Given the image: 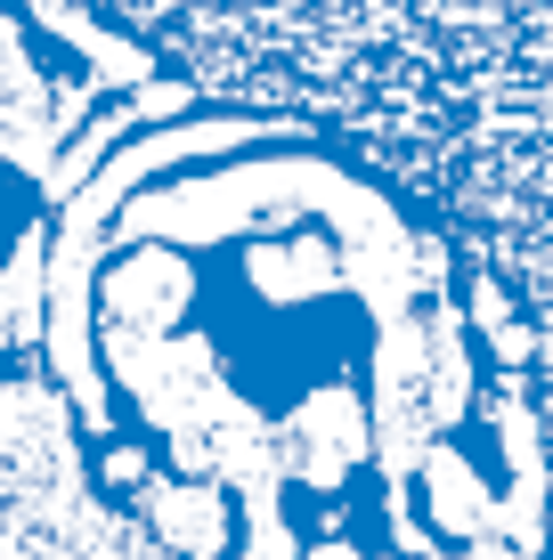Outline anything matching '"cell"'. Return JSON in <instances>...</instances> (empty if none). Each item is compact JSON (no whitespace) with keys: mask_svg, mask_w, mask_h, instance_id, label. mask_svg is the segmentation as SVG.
I'll return each instance as SVG.
<instances>
[{"mask_svg":"<svg viewBox=\"0 0 553 560\" xmlns=\"http://www.w3.org/2000/svg\"><path fill=\"white\" fill-rule=\"evenodd\" d=\"M33 325H42V236H25L16 260L0 268V350H16Z\"/></svg>","mask_w":553,"mask_h":560,"instance_id":"obj_3","label":"cell"},{"mask_svg":"<svg viewBox=\"0 0 553 560\" xmlns=\"http://www.w3.org/2000/svg\"><path fill=\"white\" fill-rule=\"evenodd\" d=\"M0 552H155L139 520L90 488L49 382H0Z\"/></svg>","mask_w":553,"mask_h":560,"instance_id":"obj_2","label":"cell"},{"mask_svg":"<svg viewBox=\"0 0 553 560\" xmlns=\"http://www.w3.org/2000/svg\"><path fill=\"white\" fill-rule=\"evenodd\" d=\"M187 98L277 114L424 203L529 334L553 488V0H57ZM553 536V504H545Z\"/></svg>","mask_w":553,"mask_h":560,"instance_id":"obj_1","label":"cell"}]
</instances>
